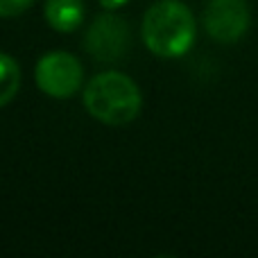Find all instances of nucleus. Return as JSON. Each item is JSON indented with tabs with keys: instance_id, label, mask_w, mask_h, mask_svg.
I'll return each instance as SVG.
<instances>
[{
	"instance_id": "f257e3e1",
	"label": "nucleus",
	"mask_w": 258,
	"mask_h": 258,
	"mask_svg": "<svg viewBox=\"0 0 258 258\" xmlns=\"http://www.w3.org/2000/svg\"><path fill=\"white\" fill-rule=\"evenodd\" d=\"M143 43L161 59L183 57L192 48L197 23L192 12L181 0H156L143 16Z\"/></svg>"
},
{
	"instance_id": "6e6552de",
	"label": "nucleus",
	"mask_w": 258,
	"mask_h": 258,
	"mask_svg": "<svg viewBox=\"0 0 258 258\" xmlns=\"http://www.w3.org/2000/svg\"><path fill=\"white\" fill-rule=\"evenodd\" d=\"M34 5V0H0V18H12L27 12Z\"/></svg>"
},
{
	"instance_id": "7ed1b4c3",
	"label": "nucleus",
	"mask_w": 258,
	"mask_h": 258,
	"mask_svg": "<svg viewBox=\"0 0 258 258\" xmlns=\"http://www.w3.org/2000/svg\"><path fill=\"white\" fill-rule=\"evenodd\" d=\"M34 80L41 93L54 100H68L84 84V68L80 59L63 50L45 52L36 61Z\"/></svg>"
},
{
	"instance_id": "1a4fd4ad",
	"label": "nucleus",
	"mask_w": 258,
	"mask_h": 258,
	"mask_svg": "<svg viewBox=\"0 0 258 258\" xmlns=\"http://www.w3.org/2000/svg\"><path fill=\"white\" fill-rule=\"evenodd\" d=\"M100 5H102L104 9H111V12H116V9H120L122 5H127L129 0H98Z\"/></svg>"
},
{
	"instance_id": "0eeeda50",
	"label": "nucleus",
	"mask_w": 258,
	"mask_h": 258,
	"mask_svg": "<svg viewBox=\"0 0 258 258\" xmlns=\"http://www.w3.org/2000/svg\"><path fill=\"white\" fill-rule=\"evenodd\" d=\"M21 89V66L7 52H0V109L7 107Z\"/></svg>"
},
{
	"instance_id": "423d86ee",
	"label": "nucleus",
	"mask_w": 258,
	"mask_h": 258,
	"mask_svg": "<svg viewBox=\"0 0 258 258\" xmlns=\"http://www.w3.org/2000/svg\"><path fill=\"white\" fill-rule=\"evenodd\" d=\"M86 5L84 0H45L43 18L54 32H75L84 23Z\"/></svg>"
},
{
	"instance_id": "20e7f679",
	"label": "nucleus",
	"mask_w": 258,
	"mask_h": 258,
	"mask_svg": "<svg viewBox=\"0 0 258 258\" xmlns=\"http://www.w3.org/2000/svg\"><path fill=\"white\" fill-rule=\"evenodd\" d=\"M132 45V32L125 18L107 9L93 18L84 34V50L95 61H118Z\"/></svg>"
},
{
	"instance_id": "f03ea898",
	"label": "nucleus",
	"mask_w": 258,
	"mask_h": 258,
	"mask_svg": "<svg viewBox=\"0 0 258 258\" xmlns=\"http://www.w3.org/2000/svg\"><path fill=\"white\" fill-rule=\"evenodd\" d=\"M84 109L91 118L109 127H120L132 122L141 113L143 95L132 77L118 71L98 73L86 82L82 93Z\"/></svg>"
},
{
	"instance_id": "39448f33",
	"label": "nucleus",
	"mask_w": 258,
	"mask_h": 258,
	"mask_svg": "<svg viewBox=\"0 0 258 258\" xmlns=\"http://www.w3.org/2000/svg\"><path fill=\"white\" fill-rule=\"evenodd\" d=\"M202 23L213 41L236 43L249 30V5L247 0H209L202 14Z\"/></svg>"
}]
</instances>
